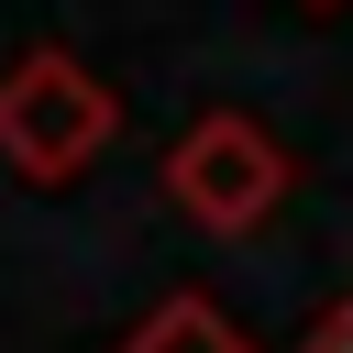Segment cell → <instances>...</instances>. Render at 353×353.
<instances>
[{
	"mask_svg": "<svg viewBox=\"0 0 353 353\" xmlns=\"http://www.w3.org/2000/svg\"><path fill=\"white\" fill-rule=\"evenodd\" d=\"M298 11H342V0H298Z\"/></svg>",
	"mask_w": 353,
	"mask_h": 353,
	"instance_id": "cell-5",
	"label": "cell"
},
{
	"mask_svg": "<svg viewBox=\"0 0 353 353\" xmlns=\"http://www.w3.org/2000/svg\"><path fill=\"white\" fill-rule=\"evenodd\" d=\"M121 353H254V342L232 331V309H221V298L176 287V298H154V309L121 331Z\"/></svg>",
	"mask_w": 353,
	"mask_h": 353,
	"instance_id": "cell-3",
	"label": "cell"
},
{
	"mask_svg": "<svg viewBox=\"0 0 353 353\" xmlns=\"http://www.w3.org/2000/svg\"><path fill=\"white\" fill-rule=\"evenodd\" d=\"M298 353H353V287H342V298L309 320V342H298Z\"/></svg>",
	"mask_w": 353,
	"mask_h": 353,
	"instance_id": "cell-4",
	"label": "cell"
},
{
	"mask_svg": "<svg viewBox=\"0 0 353 353\" xmlns=\"http://www.w3.org/2000/svg\"><path fill=\"white\" fill-rule=\"evenodd\" d=\"M165 199L199 221V232H265L287 210V143L243 110H199L176 143H165Z\"/></svg>",
	"mask_w": 353,
	"mask_h": 353,
	"instance_id": "cell-2",
	"label": "cell"
},
{
	"mask_svg": "<svg viewBox=\"0 0 353 353\" xmlns=\"http://www.w3.org/2000/svg\"><path fill=\"white\" fill-rule=\"evenodd\" d=\"M110 143H121V99L99 66H77L66 44H33L0 66V165L22 188H77Z\"/></svg>",
	"mask_w": 353,
	"mask_h": 353,
	"instance_id": "cell-1",
	"label": "cell"
}]
</instances>
